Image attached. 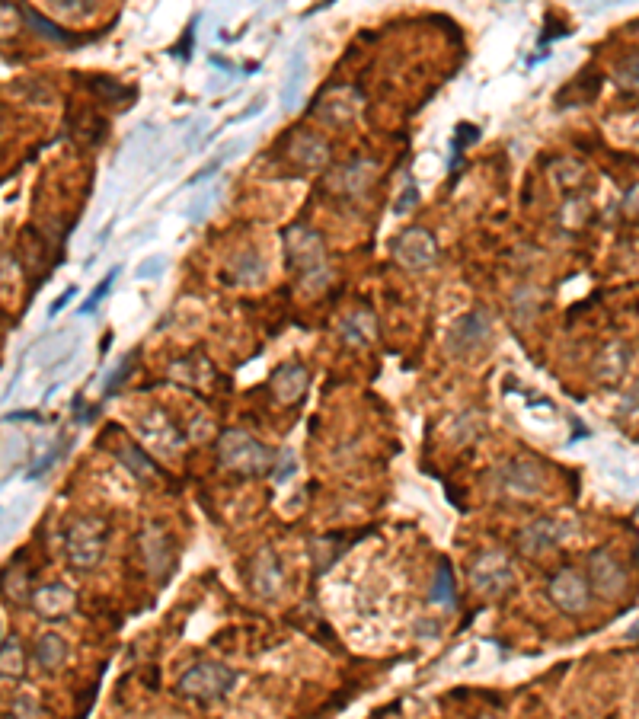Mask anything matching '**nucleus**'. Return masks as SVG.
<instances>
[{"mask_svg":"<svg viewBox=\"0 0 639 719\" xmlns=\"http://www.w3.org/2000/svg\"><path fill=\"white\" fill-rule=\"evenodd\" d=\"M627 640H630V643H636V640H639V620H636V624L627 630Z\"/></svg>","mask_w":639,"mask_h":719,"instance_id":"41","label":"nucleus"},{"mask_svg":"<svg viewBox=\"0 0 639 719\" xmlns=\"http://www.w3.org/2000/svg\"><path fill=\"white\" fill-rule=\"evenodd\" d=\"M90 87H93L96 93H100L103 100H109V103H116L119 96H122V100L131 106V103H135V96H138L135 87H119L116 80H109V77H93V80H90Z\"/></svg>","mask_w":639,"mask_h":719,"instance_id":"29","label":"nucleus"},{"mask_svg":"<svg viewBox=\"0 0 639 719\" xmlns=\"http://www.w3.org/2000/svg\"><path fill=\"white\" fill-rule=\"evenodd\" d=\"M627 368H630V346H627V342H611V346L598 355L595 374L604 384H620V381H624Z\"/></svg>","mask_w":639,"mask_h":719,"instance_id":"20","label":"nucleus"},{"mask_svg":"<svg viewBox=\"0 0 639 719\" xmlns=\"http://www.w3.org/2000/svg\"><path fill=\"white\" fill-rule=\"evenodd\" d=\"M237 672L221 662H199L186 668L176 681V694L183 700H195V704H211V700L224 697L234 688Z\"/></svg>","mask_w":639,"mask_h":719,"instance_id":"3","label":"nucleus"},{"mask_svg":"<svg viewBox=\"0 0 639 719\" xmlns=\"http://www.w3.org/2000/svg\"><path fill=\"white\" fill-rule=\"evenodd\" d=\"M614 80L624 90H630V93H639V52L636 55H630V58H624L617 64V71H614Z\"/></svg>","mask_w":639,"mask_h":719,"instance_id":"30","label":"nucleus"},{"mask_svg":"<svg viewBox=\"0 0 639 719\" xmlns=\"http://www.w3.org/2000/svg\"><path fill=\"white\" fill-rule=\"evenodd\" d=\"M61 7L71 13H90V4H84V0H68V4H61Z\"/></svg>","mask_w":639,"mask_h":719,"instance_id":"40","label":"nucleus"},{"mask_svg":"<svg viewBox=\"0 0 639 719\" xmlns=\"http://www.w3.org/2000/svg\"><path fill=\"white\" fill-rule=\"evenodd\" d=\"M141 541V553H144V563H147V569H151V573L157 576V579H167V573H170V537L163 534L157 525H147L144 528V534L138 537Z\"/></svg>","mask_w":639,"mask_h":719,"instance_id":"18","label":"nucleus"},{"mask_svg":"<svg viewBox=\"0 0 639 719\" xmlns=\"http://www.w3.org/2000/svg\"><path fill=\"white\" fill-rule=\"evenodd\" d=\"M116 275H119V266L116 269H112L109 275H106V279L100 282V285H96V291L90 294V298L84 301V307H80V314H84V317H90V314H96V307H100L103 304V298H106V294H109V288H112V282H116Z\"/></svg>","mask_w":639,"mask_h":719,"instance_id":"32","label":"nucleus"},{"mask_svg":"<svg viewBox=\"0 0 639 719\" xmlns=\"http://www.w3.org/2000/svg\"><path fill=\"white\" fill-rule=\"evenodd\" d=\"M131 371V355L128 358H122V365H119V371H112L109 374V381H106V397H112L119 390V384L125 381V374Z\"/></svg>","mask_w":639,"mask_h":719,"instance_id":"33","label":"nucleus"},{"mask_svg":"<svg viewBox=\"0 0 639 719\" xmlns=\"http://www.w3.org/2000/svg\"><path fill=\"white\" fill-rule=\"evenodd\" d=\"M470 585L477 588L486 598H499L509 595L515 585V573L512 563L502 550H483L477 553V560L470 563Z\"/></svg>","mask_w":639,"mask_h":719,"instance_id":"5","label":"nucleus"},{"mask_svg":"<svg viewBox=\"0 0 639 719\" xmlns=\"http://www.w3.org/2000/svg\"><path fill=\"white\" fill-rule=\"evenodd\" d=\"M163 266H167V259H163V256H151V263L138 266V279H154V275L163 272Z\"/></svg>","mask_w":639,"mask_h":719,"instance_id":"35","label":"nucleus"},{"mask_svg":"<svg viewBox=\"0 0 639 719\" xmlns=\"http://www.w3.org/2000/svg\"><path fill=\"white\" fill-rule=\"evenodd\" d=\"M291 160L304 170H320L330 160V144L314 132H298L291 138Z\"/></svg>","mask_w":639,"mask_h":719,"instance_id":"19","label":"nucleus"},{"mask_svg":"<svg viewBox=\"0 0 639 719\" xmlns=\"http://www.w3.org/2000/svg\"><path fill=\"white\" fill-rule=\"evenodd\" d=\"M109 541V528L100 518H77L71 528L64 531V553L74 569H93L100 566Z\"/></svg>","mask_w":639,"mask_h":719,"instance_id":"4","label":"nucleus"},{"mask_svg":"<svg viewBox=\"0 0 639 719\" xmlns=\"http://www.w3.org/2000/svg\"><path fill=\"white\" fill-rule=\"evenodd\" d=\"M285 253L288 266L298 275V282L307 294H317L330 285V259H326L323 237L304 224H294L285 231Z\"/></svg>","mask_w":639,"mask_h":719,"instance_id":"1","label":"nucleus"},{"mask_svg":"<svg viewBox=\"0 0 639 719\" xmlns=\"http://www.w3.org/2000/svg\"><path fill=\"white\" fill-rule=\"evenodd\" d=\"M119 461H125V467L131 470V473H138V477H154L157 473V467L147 461V457L141 454V448L138 445H131V441H125V445H119Z\"/></svg>","mask_w":639,"mask_h":719,"instance_id":"28","label":"nucleus"},{"mask_svg":"<svg viewBox=\"0 0 639 719\" xmlns=\"http://www.w3.org/2000/svg\"><path fill=\"white\" fill-rule=\"evenodd\" d=\"M477 138H480V128H477V125L461 122V125L454 128V135H451V170H454V173L461 170V160H464L467 144H473Z\"/></svg>","mask_w":639,"mask_h":719,"instance_id":"26","label":"nucleus"},{"mask_svg":"<svg viewBox=\"0 0 639 719\" xmlns=\"http://www.w3.org/2000/svg\"><path fill=\"white\" fill-rule=\"evenodd\" d=\"M636 406H639V381H636V384L630 387V397L624 400V413H633Z\"/></svg>","mask_w":639,"mask_h":719,"instance_id":"39","label":"nucleus"},{"mask_svg":"<svg viewBox=\"0 0 639 719\" xmlns=\"http://www.w3.org/2000/svg\"><path fill=\"white\" fill-rule=\"evenodd\" d=\"M138 435L144 438V445H151L160 454H173V451L183 448V441H186L183 432H179L173 422L167 419V413H160V410H154L151 416L141 419Z\"/></svg>","mask_w":639,"mask_h":719,"instance_id":"13","label":"nucleus"},{"mask_svg":"<svg viewBox=\"0 0 639 719\" xmlns=\"http://www.w3.org/2000/svg\"><path fill=\"white\" fill-rule=\"evenodd\" d=\"M23 20L39 32V36H45L48 42H58V45H80V42H90V39H96V36H71L68 29H61L58 23H52L48 20L45 13H39V10H32V7H26L23 10Z\"/></svg>","mask_w":639,"mask_h":719,"instance_id":"23","label":"nucleus"},{"mask_svg":"<svg viewBox=\"0 0 639 719\" xmlns=\"http://www.w3.org/2000/svg\"><path fill=\"white\" fill-rule=\"evenodd\" d=\"M224 275H227V282H234V285H256V282H262V275H266V259H262L256 250H243L227 263Z\"/></svg>","mask_w":639,"mask_h":719,"instance_id":"21","label":"nucleus"},{"mask_svg":"<svg viewBox=\"0 0 639 719\" xmlns=\"http://www.w3.org/2000/svg\"><path fill=\"white\" fill-rule=\"evenodd\" d=\"M624 211H627V215H639V186L630 189L627 202H624Z\"/></svg>","mask_w":639,"mask_h":719,"instance_id":"38","label":"nucleus"},{"mask_svg":"<svg viewBox=\"0 0 639 719\" xmlns=\"http://www.w3.org/2000/svg\"><path fill=\"white\" fill-rule=\"evenodd\" d=\"M499 483L505 493L515 496H537L544 489V470H540L534 461H512L505 464L499 473Z\"/></svg>","mask_w":639,"mask_h":719,"instance_id":"15","label":"nucleus"},{"mask_svg":"<svg viewBox=\"0 0 639 719\" xmlns=\"http://www.w3.org/2000/svg\"><path fill=\"white\" fill-rule=\"evenodd\" d=\"M247 579H250L253 592L259 598H266V601H275L278 595L285 592V569H282V563H278L272 547H262L256 557L250 560Z\"/></svg>","mask_w":639,"mask_h":719,"instance_id":"10","label":"nucleus"},{"mask_svg":"<svg viewBox=\"0 0 639 719\" xmlns=\"http://www.w3.org/2000/svg\"><path fill=\"white\" fill-rule=\"evenodd\" d=\"M374 336H378V317H374L368 307H352L339 323L342 346H352V349L368 346V342H374Z\"/></svg>","mask_w":639,"mask_h":719,"instance_id":"16","label":"nucleus"},{"mask_svg":"<svg viewBox=\"0 0 639 719\" xmlns=\"http://www.w3.org/2000/svg\"><path fill=\"white\" fill-rule=\"evenodd\" d=\"M480 719H499V716H480Z\"/></svg>","mask_w":639,"mask_h":719,"instance_id":"42","label":"nucleus"},{"mask_svg":"<svg viewBox=\"0 0 639 719\" xmlns=\"http://www.w3.org/2000/svg\"><path fill=\"white\" fill-rule=\"evenodd\" d=\"M74 294H77V288L71 285L64 294H58V298L52 301V307H48V317H55V314H61V307H68L71 301H74Z\"/></svg>","mask_w":639,"mask_h":719,"instance_id":"37","label":"nucleus"},{"mask_svg":"<svg viewBox=\"0 0 639 719\" xmlns=\"http://www.w3.org/2000/svg\"><path fill=\"white\" fill-rule=\"evenodd\" d=\"M489 336H493V323H489L486 310H470V314L454 320L451 333H448V352L461 355V358L477 355L489 342Z\"/></svg>","mask_w":639,"mask_h":719,"instance_id":"8","label":"nucleus"},{"mask_svg":"<svg viewBox=\"0 0 639 719\" xmlns=\"http://www.w3.org/2000/svg\"><path fill=\"white\" fill-rule=\"evenodd\" d=\"M13 713L20 716V719H39L42 710H39V704H36L32 697H20V700L13 704Z\"/></svg>","mask_w":639,"mask_h":719,"instance_id":"34","label":"nucleus"},{"mask_svg":"<svg viewBox=\"0 0 639 719\" xmlns=\"http://www.w3.org/2000/svg\"><path fill=\"white\" fill-rule=\"evenodd\" d=\"M269 384H272L275 400L285 403V406H291V403H298V400L307 394L310 374H307V368H304L301 362H282V365L272 371Z\"/></svg>","mask_w":639,"mask_h":719,"instance_id":"14","label":"nucleus"},{"mask_svg":"<svg viewBox=\"0 0 639 719\" xmlns=\"http://www.w3.org/2000/svg\"><path fill=\"white\" fill-rule=\"evenodd\" d=\"M419 199V192H416V183H406V189H403V195L397 199V215H403V211H409L413 208V202Z\"/></svg>","mask_w":639,"mask_h":719,"instance_id":"36","label":"nucleus"},{"mask_svg":"<svg viewBox=\"0 0 639 719\" xmlns=\"http://www.w3.org/2000/svg\"><path fill=\"white\" fill-rule=\"evenodd\" d=\"M432 601L435 604H445V608H454L457 598H454V573H451V563H441L438 573H435V585H432Z\"/></svg>","mask_w":639,"mask_h":719,"instance_id":"27","label":"nucleus"},{"mask_svg":"<svg viewBox=\"0 0 639 719\" xmlns=\"http://www.w3.org/2000/svg\"><path fill=\"white\" fill-rule=\"evenodd\" d=\"M588 582H592V592L604 598H617L627 588V569L611 550H595L588 557Z\"/></svg>","mask_w":639,"mask_h":719,"instance_id":"9","label":"nucleus"},{"mask_svg":"<svg viewBox=\"0 0 639 719\" xmlns=\"http://www.w3.org/2000/svg\"><path fill=\"white\" fill-rule=\"evenodd\" d=\"M566 537V528L556 518H534L528 528L518 531V550L524 557H540V553L553 550Z\"/></svg>","mask_w":639,"mask_h":719,"instance_id":"12","label":"nucleus"},{"mask_svg":"<svg viewBox=\"0 0 639 719\" xmlns=\"http://www.w3.org/2000/svg\"><path fill=\"white\" fill-rule=\"evenodd\" d=\"M534 314H537V291L531 288V285H524L518 294H515V320L521 323H531L534 320Z\"/></svg>","mask_w":639,"mask_h":719,"instance_id":"31","label":"nucleus"},{"mask_svg":"<svg viewBox=\"0 0 639 719\" xmlns=\"http://www.w3.org/2000/svg\"><path fill=\"white\" fill-rule=\"evenodd\" d=\"M390 250L393 259L409 272H425L438 263V243L425 227H406L403 234L393 237Z\"/></svg>","mask_w":639,"mask_h":719,"instance_id":"6","label":"nucleus"},{"mask_svg":"<svg viewBox=\"0 0 639 719\" xmlns=\"http://www.w3.org/2000/svg\"><path fill=\"white\" fill-rule=\"evenodd\" d=\"M32 659H36L39 668H58L64 659H68V643L58 633H45L36 640V649H32Z\"/></svg>","mask_w":639,"mask_h":719,"instance_id":"24","label":"nucleus"},{"mask_svg":"<svg viewBox=\"0 0 639 719\" xmlns=\"http://www.w3.org/2000/svg\"><path fill=\"white\" fill-rule=\"evenodd\" d=\"M218 457L227 470L240 473V477H262V473H272V461H275V454L243 429L221 432Z\"/></svg>","mask_w":639,"mask_h":719,"instance_id":"2","label":"nucleus"},{"mask_svg":"<svg viewBox=\"0 0 639 719\" xmlns=\"http://www.w3.org/2000/svg\"><path fill=\"white\" fill-rule=\"evenodd\" d=\"M32 608L45 620H64V614L74 611V592L64 582L42 585L36 588V595H32Z\"/></svg>","mask_w":639,"mask_h":719,"instance_id":"17","label":"nucleus"},{"mask_svg":"<svg viewBox=\"0 0 639 719\" xmlns=\"http://www.w3.org/2000/svg\"><path fill=\"white\" fill-rule=\"evenodd\" d=\"M0 668H4V678H20L26 672V652L20 646L16 636H7L4 640V652H0Z\"/></svg>","mask_w":639,"mask_h":719,"instance_id":"25","label":"nucleus"},{"mask_svg":"<svg viewBox=\"0 0 639 719\" xmlns=\"http://www.w3.org/2000/svg\"><path fill=\"white\" fill-rule=\"evenodd\" d=\"M547 595L560 611L582 614L588 604H592V582H588L579 569L563 566V569H556L553 573V579L547 585Z\"/></svg>","mask_w":639,"mask_h":719,"instance_id":"7","label":"nucleus"},{"mask_svg":"<svg viewBox=\"0 0 639 719\" xmlns=\"http://www.w3.org/2000/svg\"><path fill=\"white\" fill-rule=\"evenodd\" d=\"M374 179H378V163L371 160H349L339 163V167L326 176V189L342 195V199H358Z\"/></svg>","mask_w":639,"mask_h":719,"instance_id":"11","label":"nucleus"},{"mask_svg":"<svg viewBox=\"0 0 639 719\" xmlns=\"http://www.w3.org/2000/svg\"><path fill=\"white\" fill-rule=\"evenodd\" d=\"M304 74H307V58H304V48H298V52H294L291 61H288L285 84H282V93H278V103H282L285 112L294 109V103H298L301 87H304Z\"/></svg>","mask_w":639,"mask_h":719,"instance_id":"22","label":"nucleus"}]
</instances>
